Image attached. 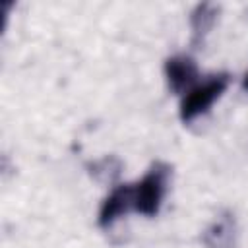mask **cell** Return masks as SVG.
Here are the masks:
<instances>
[{"label":"cell","instance_id":"cell-6","mask_svg":"<svg viewBox=\"0 0 248 248\" xmlns=\"http://www.w3.org/2000/svg\"><path fill=\"white\" fill-rule=\"evenodd\" d=\"M234 219L231 215H221L205 232L203 244L205 248H232L234 244Z\"/></svg>","mask_w":248,"mask_h":248},{"label":"cell","instance_id":"cell-1","mask_svg":"<svg viewBox=\"0 0 248 248\" xmlns=\"http://www.w3.org/2000/svg\"><path fill=\"white\" fill-rule=\"evenodd\" d=\"M169 178H170V165L163 161L153 163L141 180H138L136 184H130L132 186V211L141 213L145 217L157 215L165 200V194H167Z\"/></svg>","mask_w":248,"mask_h":248},{"label":"cell","instance_id":"cell-7","mask_svg":"<svg viewBox=\"0 0 248 248\" xmlns=\"http://www.w3.org/2000/svg\"><path fill=\"white\" fill-rule=\"evenodd\" d=\"M242 85H244V89H246V91H248V74H246V76H244V81H242Z\"/></svg>","mask_w":248,"mask_h":248},{"label":"cell","instance_id":"cell-2","mask_svg":"<svg viewBox=\"0 0 248 248\" xmlns=\"http://www.w3.org/2000/svg\"><path fill=\"white\" fill-rule=\"evenodd\" d=\"M229 87V74H215L203 79L202 83H196L192 89H188L180 101V120L184 124L194 122L198 116L205 114L211 105L225 93Z\"/></svg>","mask_w":248,"mask_h":248},{"label":"cell","instance_id":"cell-5","mask_svg":"<svg viewBox=\"0 0 248 248\" xmlns=\"http://www.w3.org/2000/svg\"><path fill=\"white\" fill-rule=\"evenodd\" d=\"M217 14H219V8L209 4V2H203V4H198L194 8V12L190 14V27H192V46H198L203 43L205 35L209 33V29L213 27L215 19H217Z\"/></svg>","mask_w":248,"mask_h":248},{"label":"cell","instance_id":"cell-3","mask_svg":"<svg viewBox=\"0 0 248 248\" xmlns=\"http://www.w3.org/2000/svg\"><path fill=\"white\" fill-rule=\"evenodd\" d=\"M165 78L167 85L172 93H186L196 85L198 79V66L186 54L170 56L165 62Z\"/></svg>","mask_w":248,"mask_h":248},{"label":"cell","instance_id":"cell-4","mask_svg":"<svg viewBox=\"0 0 248 248\" xmlns=\"http://www.w3.org/2000/svg\"><path fill=\"white\" fill-rule=\"evenodd\" d=\"M130 211H132V186L120 184L103 200L99 209V227L108 229Z\"/></svg>","mask_w":248,"mask_h":248}]
</instances>
